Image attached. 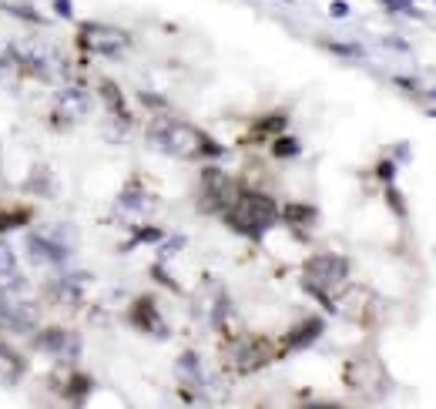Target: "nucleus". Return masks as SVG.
Here are the masks:
<instances>
[{
	"mask_svg": "<svg viewBox=\"0 0 436 409\" xmlns=\"http://www.w3.org/2000/svg\"><path fill=\"white\" fill-rule=\"evenodd\" d=\"M151 141L175 158H205V155H222V148L211 141L208 134H201L198 127L182 125V121H155L151 125Z\"/></svg>",
	"mask_w": 436,
	"mask_h": 409,
	"instance_id": "obj_1",
	"label": "nucleus"
},
{
	"mask_svg": "<svg viewBox=\"0 0 436 409\" xmlns=\"http://www.w3.org/2000/svg\"><path fill=\"white\" fill-rule=\"evenodd\" d=\"M225 218L228 225L242 232V235H249V239H259L268 225H275V218H279V208H275V201L262 191H239V195L232 198V205L225 208Z\"/></svg>",
	"mask_w": 436,
	"mask_h": 409,
	"instance_id": "obj_2",
	"label": "nucleus"
},
{
	"mask_svg": "<svg viewBox=\"0 0 436 409\" xmlns=\"http://www.w3.org/2000/svg\"><path fill=\"white\" fill-rule=\"evenodd\" d=\"M77 44L85 51H94V54H121L127 44H131V37H127L125 30L108 27V24H85L81 34H77Z\"/></svg>",
	"mask_w": 436,
	"mask_h": 409,
	"instance_id": "obj_3",
	"label": "nucleus"
},
{
	"mask_svg": "<svg viewBox=\"0 0 436 409\" xmlns=\"http://www.w3.org/2000/svg\"><path fill=\"white\" fill-rule=\"evenodd\" d=\"M346 272H349V262H346V258H339V255H316V258L306 262V282L325 289V285L342 282Z\"/></svg>",
	"mask_w": 436,
	"mask_h": 409,
	"instance_id": "obj_4",
	"label": "nucleus"
},
{
	"mask_svg": "<svg viewBox=\"0 0 436 409\" xmlns=\"http://www.w3.org/2000/svg\"><path fill=\"white\" fill-rule=\"evenodd\" d=\"M30 255H34V262H41V265H61L64 262V248L54 245L51 239H44V235H34L30 239Z\"/></svg>",
	"mask_w": 436,
	"mask_h": 409,
	"instance_id": "obj_5",
	"label": "nucleus"
},
{
	"mask_svg": "<svg viewBox=\"0 0 436 409\" xmlns=\"http://www.w3.org/2000/svg\"><path fill=\"white\" fill-rule=\"evenodd\" d=\"M85 114H87V98L81 91H64V94L57 98V118H61V121L68 118V125H70V121H77V118H85Z\"/></svg>",
	"mask_w": 436,
	"mask_h": 409,
	"instance_id": "obj_6",
	"label": "nucleus"
},
{
	"mask_svg": "<svg viewBox=\"0 0 436 409\" xmlns=\"http://www.w3.org/2000/svg\"><path fill=\"white\" fill-rule=\"evenodd\" d=\"M131 322L138 329H148V332H165V325L158 322V309L151 298H138L135 309H131Z\"/></svg>",
	"mask_w": 436,
	"mask_h": 409,
	"instance_id": "obj_7",
	"label": "nucleus"
},
{
	"mask_svg": "<svg viewBox=\"0 0 436 409\" xmlns=\"http://www.w3.org/2000/svg\"><path fill=\"white\" fill-rule=\"evenodd\" d=\"M268 346H272L268 339H255L252 346H245V355L239 359V369H242V372H252V369L266 366L268 359H272V349H268Z\"/></svg>",
	"mask_w": 436,
	"mask_h": 409,
	"instance_id": "obj_8",
	"label": "nucleus"
},
{
	"mask_svg": "<svg viewBox=\"0 0 436 409\" xmlns=\"http://www.w3.org/2000/svg\"><path fill=\"white\" fill-rule=\"evenodd\" d=\"M319 332H323V319H306L299 329H292V332L285 336V349H302V346H309Z\"/></svg>",
	"mask_w": 436,
	"mask_h": 409,
	"instance_id": "obj_9",
	"label": "nucleus"
},
{
	"mask_svg": "<svg viewBox=\"0 0 436 409\" xmlns=\"http://www.w3.org/2000/svg\"><path fill=\"white\" fill-rule=\"evenodd\" d=\"M285 131V114H268L262 121H255L252 138H268V134H282Z\"/></svg>",
	"mask_w": 436,
	"mask_h": 409,
	"instance_id": "obj_10",
	"label": "nucleus"
},
{
	"mask_svg": "<svg viewBox=\"0 0 436 409\" xmlns=\"http://www.w3.org/2000/svg\"><path fill=\"white\" fill-rule=\"evenodd\" d=\"M30 222V208H0V235Z\"/></svg>",
	"mask_w": 436,
	"mask_h": 409,
	"instance_id": "obj_11",
	"label": "nucleus"
},
{
	"mask_svg": "<svg viewBox=\"0 0 436 409\" xmlns=\"http://www.w3.org/2000/svg\"><path fill=\"white\" fill-rule=\"evenodd\" d=\"M98 91H101V98L108 101V108H111L114 114H125V94L118 91V84H114V81H101Z\"/></svg>",
	"mask_w": 436,
	"mask_h": 409,
	"instance_id": "obj_12",
	"label": "nucleus"
},
{
	"mask_svg": "<svg viewBox=\"0 0 436 409\" xmlns=\"http://www.w3.org/2000/svg\"><path fill=\"white\" fill-rule=\"evenodd\" d=\"M282 218L292 222V225H309V222H316V208H309V205H285Z\"/></svg>",
	"mask_w": 436,
	"mask_h": 409,
	"instance_id": "obj_13",
	"label": "nucleus"
},
{
	"mask_svg": "<svg viewBox=\"0 0 436 409\" xmlns=\"http://www.w3.org/2000/svg\"><path fill=\"white\" fill-rule=\"evenodd\" d=\"M17 272V255L7 241H0V279H11Z\"/></svg>",
	"mask_w": 436,
	"mask_h": 409,
	"instance_id": "obj_14",
	"label": "nucleus"
},
{
	"mask_svg": "<svg viewBox=\"0 0 436 409\" xmlns=\"http://www.w3.org/2000/svg\"><path fill=\"white\" fill-rule=\"evenodd\" d=\"M37 346H41V349H47V353H57L61 346H68V336H64L61 329H51V332H41Z\"/></svg>",
	"mask_w": 436,
	"mask_h": 409,
	"instance_id": "obj_15",
	"label": "nucleus"
},
{
	"mask_svg": "<svg viewBox=\"0 0 436 409\" xmlns=\"http://www.w3.org/2000/svg\"><path fill=\"white\" fill-rule=\"evenodd\" d=\"M272 155L275 158H296L299 155V141L296 138H279V141L272 144Z\"/></svg>",
	"mask_w": 436,
	"mask_h": 409,
	"instance_id": "obj_16",
	"label": "nucleus"
},
{
	"mask_svg": "<svg viewBox=\"0 0 436 409\" xmlns=\"http://www.w3.org/2000/svg\"><path fill=\"white\" fill-rule=\"evenodd\" d=\"M329 51L342 57H363V47H356V44H329Z\"/></svg>",
	"mask_w": 436,
	"mask_h": 409,
	"instance_id": "obj_17",
	"label": "nucleus"
},
{
	"mask_svg": "<svg viewBox=\"0 0 436 409\" xmlns=\"http://www.w3.org/2000/svg\"><path fill=\"white\" fill-rule=\"evenodd\" d=\"M87 386H91V379L87 376H74V386L68 389V396H74V399H81V396L87 393Z\"/></svg>",
	"mask_w": 436,
	"mask_h": 409,
	"instance_id": "obj_18",
	"label": "nucleus"
},
{
	"mask_svg": "<svg viewBox=\"0 0 436 409\" xmlns=\"http://www.w3.org/2000/svg\"><path fill=\"white\" fill-rule=\"evenodd\" d=\"M4 11H11V14L24 17V20H30V24H37V14H34V11H27V7H14V4H4Z\"/></svg>",
	"mask_w": 436,
	"mask_h": 409,
	"instance_id": "obj_19",
	"label": "nucleus"
},
{
	"mask_svg": "<svg viewBox=\"0 0 436 409\" xmlns=\"http://www.w3.org/2000/svg\"><path fill=\"white\" fill-rule=\"evenodd\" d=\"M386 198H390V205H393V212H396V215H406V205H403V198L396 195L393 188H390V191H386Z\"/></svg>",
	"mask_w": 436,
	"mask_h": 409,
	"instance_id": "obj_20",
	"label": "nucleus"
},
{
	"mask_svg": "<svg viewBox=\"0 0 436 409\" xmlns=\"http://www.w3.org/2000/svg\"><path fill=\"white\" fill-rule=\"evenodd\" d=\"M329 14H332V17H346V14H349V7H346L342 0H336V4L329 7Z\"/></svg>",
	"mask_w": 436,
	"mask_h": 409,
	"instance_id": "obj_21",
	"label": "nucleus"
},
{
	"mask_svg": "<svg viewBox=\"0 0 436 409\" xmlns=\"http://www.w3.org/2000/svg\"><path fill=\"white\" fill-rule=\"evenodd\" d=\"M158 239H161L158 228H144V232H141V241H158Z\"/></svg>",
	"mask_w": 436,
	"mask_h": 409,
	"instance_id": "obj_22",
	"label": "nucleus"
},
{
	"mask_svg": "<svg viewBox=\"0 0 436 409\" xmlns=\"http://www.w3.org/2000/svg\"><path fill=\"white\" fill-rule=\"evenodd\" d=\"M54 7H57V14H61V17H70V14H74V11H70V0H57Z\"/></svg>",
	"mask_w": 436,
	"mask_h": 409,
	"instance_id": "obj_23",
	"label": "nucleus"
},
{
	"mask_svg": "<svg viewBox=\"0 0 436 409\" xmlns=\"http://www.w3.org/2000/svg\"><path fill=\"white\" fill-rule=\"evenodd\" d=\"M141 101H144V104H151V108H165V101H161V98H151V94H141Z\"/></svg>",
	"mask_w": 436,
	"mask_h": 409,
	"instance_id": "obj_24",
	"label": "nucleus"
},
{
	"mask_svg": "<svg viewBox=\"0 0 436 409\" xmlns=\"http://www.w3.org/2000/svg\"><path fill=\"white\" fill-rule=\"evenodd\" d=\"M380 175H382V178H393V165H390V161H382V165H380Z\"/></svg>",
	"mask_w": 436,
	"mask_h": 409,
	"instance_id": "obj_25",
	"label": "nucleus"
},
{
	"mask_svg": "<svg viewBox=\"0 0 436 409\" xmlns=\"http://www.w3.org/2000/svg\"><path fill=\"white\" fill-rule=\"evenodd\" d=\"M386 7H403V11H406L409 0H386Z\"/></svg>",
	"mask_w": 436,
	"mask_h": 409,
	"instance_id": "obj_26",
	"label": "nucleus"
}]
</instances>
